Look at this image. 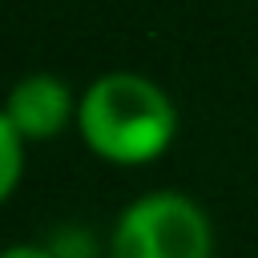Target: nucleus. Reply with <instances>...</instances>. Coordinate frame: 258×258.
Returning <instances> with one entry per match:
<instances>
[{
    "instance_id": "5",
    "label": "nucleus",
    "mask_w": 258,
    "mask_h": 258,
    "mask_svg": "<svg viewBox=\"0 0 258 258\" xmlns=\"http://www.w3.org/2000/svg\"><path fill=\"white\" fill-rule=\"evenodd\" d=\"M0 258H60V254H56V250H48V246L16 242V246H4V250H0Z\"/></svg>"
},
{
    "instance_id": "3",
    "label": "nucleus",
    "mask_w": 258,
    "mask_h": 258,
    "mask_svg": "<svg viewBox=\"0 0 258 258\" xmlns=\"http://www.w3.org/2000/svg\"><path fill=\"white\" fill-rule=\"evenodd\" d=\"M4 117L24 141H52L69 121H77V101L56 73H28L8 89Z\"/></svg>"
},
{
    "instance_id": "1",
    "label": "nucleus",
    "mask_w": 258,
    "mask_h": 258,
    "mask_svg": "<svg viewBox=\"0 0 258 258\" xmlns=\"http://www.w3.org/2000/svg\"><path fill=\"white\" fill-rule=\"evenodd\" d=\"M77 133L109 165H149L177 137L169 93L141 73H105L77 101Z\"/></svg>"
},
{
    "instance_id": "4",
    "label": "nucleus",
    "mask_w": 258,
    "mask_h": 258,
    "mask_svg": "<svg viewBox=\"0 0 258 258\" xmlns=\"http://www.w3.org/2000/svg\"><path fill=\"white\" fill-rule=\"evenodd\" d=\"M24 137L12 129V121L4 117L0 109V206L12 198V189L20 185V173H24Z\"/></svg>"
},
{
    "instance_id": "2",
    "label": "nucleus",
    "mask_w": 258,
    "mask_h": 258,
    "mask_svg": "<svg viewBox=\"0 0 258 258\" xmlns=\"http://www.w3.org/2000/svg\"><path fill=\"white\" fill-rule=\"evenodd\" d=\"M113 258H214V226L206 210L177 194L153 189L129 202L109 238Z\"/></svg>"
}]
</instances>
